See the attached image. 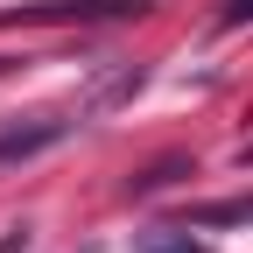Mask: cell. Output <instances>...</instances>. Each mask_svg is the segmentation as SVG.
<instances>
[{"mask_svg":"<svg viewBox=\"0 0 253 253\" xmlns=\"http://www.w3.org/2000/svg\"><path fill=\"white\" fill-rule=\"evenodd\" d=\"M71 126L49 120V113H28V120H0V169H21V162H36V155H49Z\"/></svg>","mask_w":253,"mask_h":253,"instance_id":"cell-1","label":"cell"},{"mask_svg":"<svg viewBox=\"0 0 253 253\" xmlns=\"http://www.w3.org/2000/svg\"><path fill=\"white\" fill-rule=\"evenodd\" d=\"M141 253H211V246H197L190 232H148V239H141Z\"/></svg>","mask_w":253,"mask_h":253,"instance_id":"cell-2","label":"cell"},{"mask_svg":"<svg viewBox=\"0 0 253 253\" xmlns=\"http://www.w3.org/2000/svg\"><path fill=\"white\" fill-rule=\"evenodd\" d=\"M21 246H28V232H21V225H14L7 239H0V253H21Z\"/></svg>","mask_w":253,"mask_h":253,"instance_id":"cell-4","label":"cell"},{"mask_svg":"<svg viewBox=\"0 0 253 253\" xmlns=\"http://www.w3.org/2000/svg\"><path fill=\"white\" fill-rule=\"evenodd\" d=\"M239 21H253V0H218V28H239Z\"/></svg>","mask_w":253,"mask_h":253,"instance_id":"cell-3","label":"cell"}]
</instances>
